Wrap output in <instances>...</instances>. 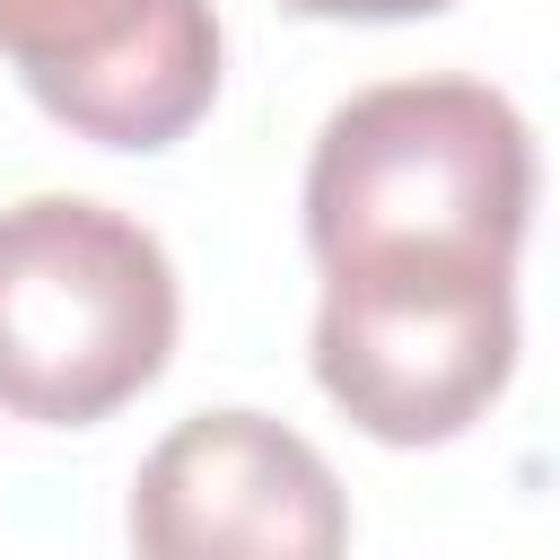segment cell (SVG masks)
<instances>
[{"label":"cell","mask_w":560,"mask_h":560,"mask_svg":"<svg viewBox=\"0 0 560 560\" xmlns=\"http://www.w3.org/2000/svg\"><path fill=\"white\" fill-rule=\"evenodd\" d=\"M534 131L481 79H385L324 114L306 254L324 289H516Z\"/></svg>","instance_id":"cell-1"},{"label":"cell","mask_w":560,"mask_h":560,"mask_svg":"<svg viewBox=\"0 0 560 560\" xmlns=\"http://www.w3.org/2000/svg\"><path fill=\"white\" fill-rule=\"evenodd\" d=\"M166 245L88 192H26L0 210V411L35 429H96L175 359Z\"/></svg>","instance_id":"cell-2"},{"label":"cell","mask_w":560,"mask_h":560,"mask_svg":"<svg viewBox=\"0 0 560 560\" xmlns=\"http://www.w3.org/2000/svg\"><path fill=\"white\" fill-rule=\"evenodd\" d=\"M140 560H350V490L271 411H192L131 472Z\"/></svg>","instance_id":"cell-3"},{"label":"cell","mask_w":560,"mask_h":560,"mask_svg":"<svg viewBox=\"0 0 560 560\" xmlns=\"http://www.w3.org/2000/svg\"><path fill=\"white\" fill-rule=\"evenodd\" d=\"M0 61L96 149H175L219 96L210 0H0Z\"/></svg>","instance_id":"cell-4"},{"label":"cell","mask_w":560,"mask_h":560,"mask_svg":"<svg viewBox=\"0 0 560 560\" xmlns=\"http://www.w3.org/2000/svg\"><path fill=\"white\" fill-rule=\"evenodd\" d=\"M306 359L376 446H446L516 376V289H324Z\"/></svg>","instance_id":"cell-5"},{"label":"cell","mask_w":560,"mask_h":560,"mask_svg":"<svg viewBox=\"0 0 560 560\" xmlns=\"http://www.w3.org/2000/svg\"><path fill=\"white\" fill-rule=\"evenodd\" d=\"M298 18H368V26H394V18H438L455 0H280Z\"/></svg>","instance_id":"cell-6"}]
</instances>
